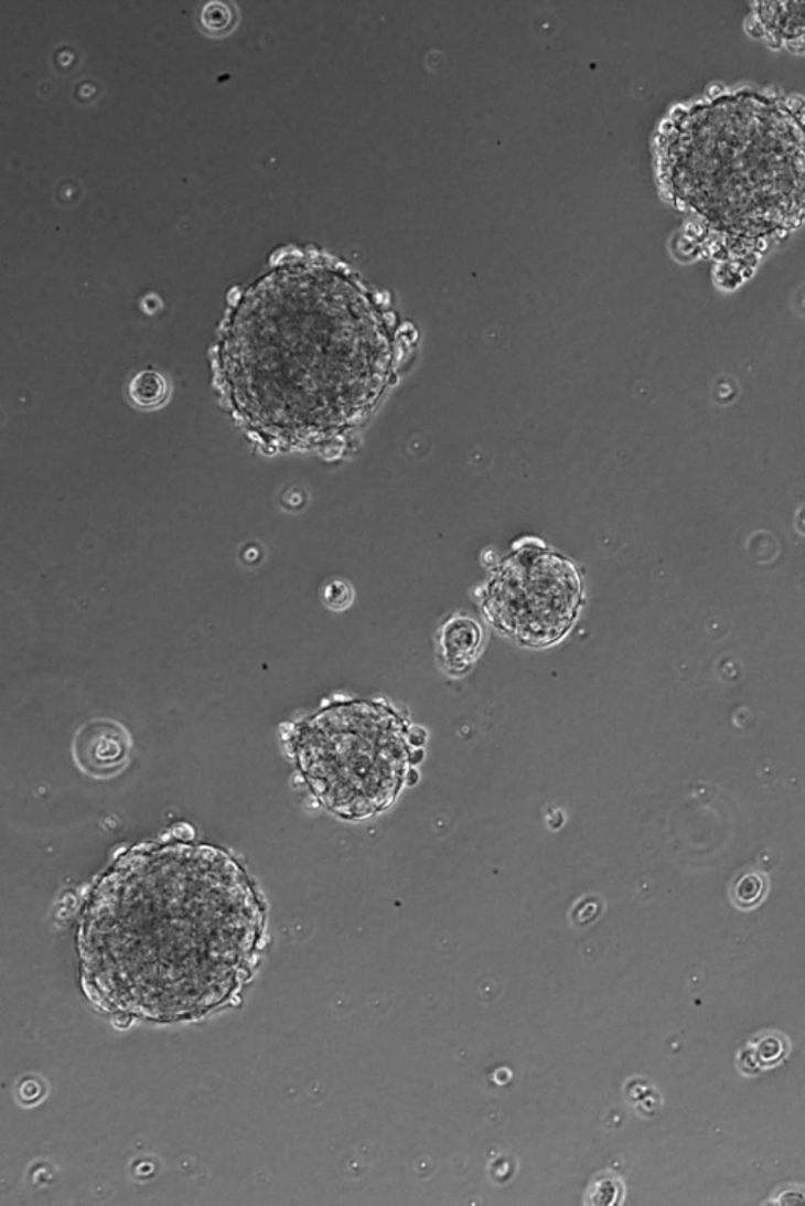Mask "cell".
Returning a JSON list of instances; mask_svg holds the SVG:
<instances>
[{
  "instance_id": "3",
  "label": "cell",
  "mask_w": 805,
  "mask_h": 1206,
  "mask_svg": "<svg viewBox=\"0 0 805 1206\" xmlns=\"http://www.w3.org/2000/svg\"><path fill=\"white\" fill-rule=\"evenodd\" d=\"M293 754L332 813L367 820L394 804L412 761L408 723L382 702L332 703L297 727Z\"/></svg>"
},
{
  "instance_id": "7",
  "label": "cell",
  "mask_w": 805,
  "mask_h": 1206,
  "mask_svg": "<svg viewBox=\"0 0 805 1206\" xmlns=\"http://www.w3.org/2000/svg\"><path fill=\"white\" fill-rule=\"evenodd\" d=\"M168 394L169 388L165 380L162 378L160 373L151 372V370L136 375V378L131 381V386H129V395L140 408H157L165 402Z\"/></svg>"
},
{
  "instance_id": "12",
  "label": "cell",
  "mask_w": 805,
  "mask_h": 1206,
  "mask_svg": "<svg viewBox=\"0 0 805 1206\" xmlns=\"http://www.w3.org/2000/svg\"><path fill=\"white\" fill-rule=\"evenodd\" d=\"M779 1204L782 1205H805V1194L801 1191L788 1189L781 1194L779 1197Z\"/></svg>"
},
{
  "instance_id": "10",
  "label": "cell",
  "mask_w": 805,
  "mask_h": 1206,
  "mask_svg": "<svg viewBox=\"0 0 805 1206\" xmlns=\"http://www.w3.org/2000/svg\"><path fill=\"white\" fill-rule=\"evenodd\" d=\"M763 879L751 873V875H745L744 878L738 882L737 887H734V898L740 905L748 908V906L755 905L763 897Z\"/></svg>"
},
{
  "instance_id": "5",
  "label": "cell",
  "mask_w": 805,
  "mask_h": 1206,
  "mask_svg": "<svg viewBox=\"0 0 805 1206\" xmlns=\"http://www.w3.org/2000/svg\"><path fill=\"white\" fill-rule=\"evenodd\" d=\"M128 735L117 724L94 723L77 735L75 753L85 771L109 776L124 766L128 757Z\"/></svg>"
},
{
  "instance_id": "9",
  "label": "cell",
  "mask_w": 805,
  "mask_h": 1206,
  "mask_svg": "<svg viewBox=\"0 0 805 1206\" xmlns=\"http://www.w3.org/2000/svg\"><path fill=\"white\" fill-rule=\"evenodd\" d=\"M786 1054V1045L784 1039L777 1037V1035H770L756 1043L755 1049H753V1060L760 1065H774L779 1060L784 1059Z\"/></svg>"
},
{
  "instance_id": "11",
  "label": "cell",
  "mask_w": 805,
  "mask_h": 1206,
  "mask_svg": "<svg viewBox=\"0 0 805 1206\" xmlns=\"http://www.w3.org/2000/svg\"><path fill=\"white\" fill-rule=\"evenodd\" d=\"M324 601L331 609L340 610L348 608L353 601V590L346 583L334 580L324 588Z\"/></svg>"
},
{
  "instance_id": "6",
  "label": "cell",
  "mask_w": 805,
  "mask_h": 1206,
  "mask_svg": "<svg viewBox=\"0 0 805 1206\" xmlns=\"http://www.w3.org/2000/svg\"><path fill=\"white\" fill-rule=\"evenodd\" d=\"M441 658L452 675H463L477 660L483 645V632L477 621L469 617H452L439 636Z\"/></svg>"
},
{
  "instance_id": "1",
  "label": "cell",
  "mask_w": 805,
  "mask_h": 1206,
  "mask_svg": "<svg viewBox=\"0 0 805 1206\" xmlns=\"http://www.w3.org/2000/svg\"><path fill=\"white\" fill-rule=\"evenodd\" d=\"M386 351L371 299L350 277L290 263L243 296L219 364L239 419L265 442L297 449L356 419Z\"/></svg>"
},
{
  "instance_id": "4",
  "label": "cell",
  "mask_w": 805,
  "mask_h": 1206,
  "mask_svg": "<svg viewBox=\"0 0 805 1206\" xmlns=\"http://www.w3.org/2000/svg\"><path fill=\"white\" fill-rule=\"evenodd\" d=\"M582 583L570 561L537 545L505 558L482 595L487 620L502 634L529 649L562 640L578 619Z\"/></svg>"
},
{
  "instance_id": "8",
  "label": "cell",
  "mask_w": 805,
  "mask_h": 1206,
  "mask_svg": "<svg viewBox=\"0 0 805 1206\" xmlns=\"http://www.w3.org/2000/svg\"><path fill=\"white\" fill-rule=\"evenodd\" d=\"M792 11L784 13H762L764 22L773 28L785 42H804L805 40V3H790Z\"/></svg>"
},
{
  "instance_id": "2",
  "label": "cell",
  "mask_w": 805,
  "mask_h": 1206,
  "mask_svg": "<svg viewBox=\"0 0 805 1206\" xmlns=\"http://www.w3.org/2000/svg\"><path fill=\"white\" fill-rule=\"evenodd\" d=\"M672 194L719 231L762 236L805 213V132L784 106L727 95L683 110L659 147Z\"/></svg>"
}]
</instances>
